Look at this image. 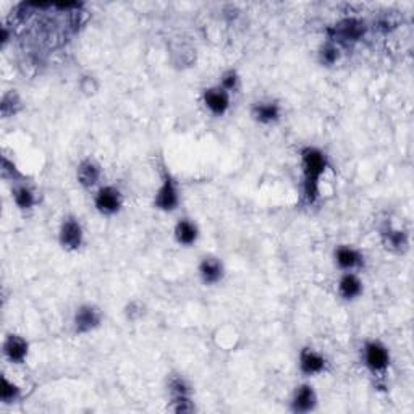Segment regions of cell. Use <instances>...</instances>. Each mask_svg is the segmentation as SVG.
I'll list each match as a JSON object with an SVG mask.
<instances>
[{"mask_svg":"<svg viewBox=\"0 0 414 414\" xmlns=\"http://www.w3.org/2000/svg\"><path fill=\"white\" fill-rule=\"evenodd\" d=\"M303 167V196L306 202L314 204L321 195V179L329 167V159L324 150L314 146H306L301 150Z\"/></svg>","mask_w":414,"mask_h":414,"instance_id":"cell-1","label":"cell"},{"mask_svg":"<svg viewBox=\"0 0 414 414\" xmlns=\"http://www.w3.org/2000/svg\"><path fill=\"white\" fill-rule=\"evenodd\" d=\"M180 204L179 185L169 170H164L162 183L154 198V207L160 212H174Z\"/></svg>","mask_w":414,"mask_h":414,"instance_id":"cell-2","label":"cell"},{"mask_svg":"<svg viewBox=\"0 0 414 414\" xmlns=\"http://www.w3.org/2000/svg\"><path fill=\"white\" fill-rule=\"evenodd\" d=\"M390 349L379 340H369L364 343L363 361L373 374H384L390 366Z\"/></svg>","mask_w":414,"mask_h":414,"instance_id":"cell-3","label":"cell"},{"mask_svg":"<svg viewBox=\"0 0 414 414\" xmlns=\"http://www.w3.org/2000/svg\"><path fill=\"white\" fill-rule=\"evenodd\" d=\"M94 207L102 216H115L123 207V195L114 185L101 186L94 195Z\"/></svg>","mask_w":414,"mask_h":414,"instance_id":"cell-4","label":"cell"},{"mask_svg":"<svg viewBox=\"0 0 414 414\" xmlns=\"http://www.w3.org/2000/svg\"><path fill=\"white\" fill-rule=\"evenodd\" d=\"M58 243L65 251H78L84 243V228L77 217L63 219L58 228Z\"/></svg>","mask_w":414,"mask_h":414,"instance_id":"cell-5","label":"cell"},{"mask_svg":"<svg viewBox=\"0 0 414 414\" xmlns=\"http://www.w3.org/2000/svg\"><path fill=\"white\" fill-rule=\"evenodd\" d=\"M73 330L78 335H86V333L94 332L99 329L102 324V313L98 306L94 304H82L77 308L73 314Z\"/></svg>","mask_w":414,"mask_h":414,"instance_id":"cell-6","label":"cell"},{"mask_svg":"<svg viewBox=\"0 0 414 414\" xmlns=\"http://www.w3.org/2000/svg\"><path fill=\"white\" fill-rule=\"evenodd\" d=\"M317 405H319V396L314 387L308 382L298 385L290 398V411L295 414L313 413L317 410Z\"/></svg>","mask_w":414,"mask_h":414,"instance_id":"cell-7","label":"cell"},{"mask_svg":"<svg viewBox=\"0 0 414 414\" xmlns=\"http://www.w3.org/2000/svg\"><path fill=\"white\" fill-rule=\"evenodd\" d=\"M298 366L301 374L306 375V377H316V375L325 373L329 361H327L324 354L317 351V349L306 347L301 349L298 354Z\"/></svg>","mask_w":414,"mask_h":414,"instance_id":"cell-8","label":"cell"},{"mask_svg":"<svg viewBox=\"0 0 414 414\" xmlns=\"http://www.w3.org/2000/svg\"><path fill=\"white\" fill-rule=\"evenodd\" d=\"M332 39L337 41L338 44H349V42H356L363 39L366 34V23L356 18H347L342 20L330 30Z\"/></svg>","mask_w":414,"mask_h":414,"instance_id":"cell-9","label":"cell"},{"mask_svg":"<svg viewBox=\"0 0 414 414\" xmlns=\"http://www.w3.org/2000/svg\"><path fill=\"white\" fill-rule=\"evenodd\" d=\"M202 104L212 115L222 117L228 112L230 104H232V94L220 88V86H212V88L204 89L202 93Z\"/></svg>","mask_w":414,"mask_h":414,"instance_id":"cell-10","label":"cell"},{"mask_svg":"<svg viewBox=\"0 0 414 414\" xmlns=\"http://www.w3.org/2000/svg\"><path fill=\"white\" fill-rule=\"evenodd\" d=\"M30 343L17 333H10L4 342V356L12 364H23L28 359Z\"/></svg>","mask_w":414,"mask_h":414,"instance_id":"cell-11","label":"cell"},{"mask_svg":"<svg viewBox=\"0 0 414 414\" xmlns=\"http://www.w3.org/2000/svg\"><path fill=\"white\" fill-rule=\"evenodd\" d=\"M335 264L342 269L343 272H354L361 269L364 264V256L361 251L349 245H342L335 250Z\"/></svg>","mask_w":414,"mask_h":414,"instance_id":"cell-12","label":"cell"},{"mask_svg":"<svg viewBox=\"0 0 414 414\" xmlns=\"http://www.w3.org/2000/svg\"><path fill=\"white\" fill-rule=\"evenodd\" d=\"M251 117L261 125H273L282 118V107L276 101L256 102L251 109Z\"/></svg>","mask_w":414,"mask_h":414,"instance_id":"cell-13","label":"cell"},{"mask_svg":"<svg viewBox=\"0 0 414 414\" xmlns=\"http://www.w3.org/2000/svg\"><path fill=\"white\" fill-rule=\"evenodd\" d=\"M199 277L206 285H217L224 280L225 267L224 262L216 256H204L199 262Z\"/></svg>","mask_w":414,"mask_h":414,"instance_id":"cell-14","label":"cell"},{"mask_svg":"<svg viewBox=\"0 0 414 414\" xmlns=\"http://www.w3.org/2000/svg\"><path fill=\"white\" fill-rule=\"evenodd\" d=\"M102 179V169L94 159H84L77 169V180L86 190L98 186Z\"/></svg>","mask_w":414,"mask_h":414,"instance_id":"cell-15","label":"cell"},{"mask_svg":"<svg viewBox=\"0 0 414 414\" xmlns=\"http://www.w3.org/2000/svg\"><path fill=\"white\" fill-rule=\"evenodd\" d=\"M337 287H338V295L347 301L358 299L364 292L363 280L359 278L356 272H343V276L340 277V280H338Z\"/></svg>","mask_w":414,"mask_h":414,"instance_id":"cell-16","label":"cell"},{"mask_svg":"<svg viewBox=\"0 0 414 414\" xmlns=\"http://www.w3.org/2000/svg\"><path fill=\"white\" fill-rule=\"evenodd\" d=\"M382 243L385 245L387 250L394 252H405L410 246V238L405 230L395 228L392 225H387L385 228H382Z\"/></svg>","mask_w":414,"mask_h":414,"instance_id":"cell-17","label":"cell"},{"mask_svg":"<svg viewBox=\"0 0 414 414\" xmlns=\"http://www.w3.org/2000/svg\"><path fill=\"white\" fill-rule=\"evenodd\" d=\"M176 243L181 246H193L199 238V228L191 219H180L174 228Z\"/></svg>","mask_w":414,"mask_h":414,"instance_id":"cell-18","label":"cell"},{"mask_svg":"<svg viewBox=\"0 0 414 414\" xmlns=\"http://www.w3.org/2000/svg\"><path fill=\"white\" fill-rule=\"evenodd\" d=\"M12 198L20 211H31L36 206V195L28 185H17L12 191Z\"/></svg>","mask_w":414,"mask_h":414,"instance_id":"cell-19","label":"cell"},{"mask_svg":"<svg viewBox=\"0 0 414 414\" xmlns=\"http://www.w3.org/2000/svg\"><path fill=\"white\" fill-rule=\"evenodd\" d=\"M20 398V387L13 380H10L7 375L2 374V379H0V401H2V405H15V403H18Z\"/></svg>","mask_w":414,"mask_h":414,"instance_id":"cell-20","label":"cell"},{"mask_svg":"<svg viewBox=\"0 0 414 414\" xmlns=\"http://www.w3.org/2000/svg\"><path fill=\"white\" fill-rule=\"evenodd\" d=\"M23 107V102H21V98L18 96L17 91H8L7 94H4L2 98V104H0V110H2V117L8 118L17 115L18 112Z\"/></svg>","mask_w":414,"mask_h":414,"instance_id":"cell-21","label":"cell"},{"mask_svg":"<svg viewBox=\"0 0 414 414\" xmlns=\"http://www.w3.org/2000/svg\"><path fill=\"white\" fill-rule=\"evenodd\" d=\"M167 390H169L170 396H180V395H193V389L183 375L174 374L170 375L167 380Z\"/></svg>","mask_w":414,"mask_h":414,"instance_id":"cell-22","label":"cell"},{"mask_svg":"<svg viewBox=\"0 0 414 414\" xmlns=\"http://www.w3.org/2000/svg\"><path fill=\"white\" fill-rule=\"evenodd\" d=\"M170 410L176 414H193L196 411V405L193 401V395L170 396Z\"/></svg>","mask_w":414,"mask_h":414,"instance_id":"cell-23","label":"cell"},{"mask_svg":"<svg viewBox=\"0 0 414 414\" xmlns=\"http://www.w3.org/2000/svg\"><path fill=\"white\" fill-rule=\"evenodd\" d=\"M340 60V47L335 42H327L319 51V62L322 67H332Z\"/></svg>","mask_w":414,"mask_h":414,"instance_id":"cell-24","label":"cell"},{"mask_svg":"<svg viewBox=\"0 0 414 414\" xmlns=\"http://www.w3.org/2000/svg\"><path fill=\"white\" fill-rule=\"evenodd\" d=\"M219 86L222 89L227 91V93H235L236 89H238L240 86V75L236 73V70H227V72H224L222 77H220V83Z\"/></svg>","mask_w":414,"mask_h":414,"instance_id":"cell-25","label":"cell"},{"mask_svg":"<svg viewBox=\"0 0 414 414\" xmlns=\"http://www.w3.org/2000/svg\"><path fill=\"white\" fill-rule=\"evenodd\" d=\"M2 175H4V179H10L12 181H18V180L23 179V175L20 174L17 165H15L13 162H10L5 155L2 157Z\"/></svg>","mask_w":414,"mask_h":414,"instance_id":"cell-26","label":"cell"},{"mask_svg":"<svg viewBox=\"0 0 414 414\" xmlns=\"http://www.w3.org/2000/svg\"><path fill=\"white\" fill-rule=\"evenodd\" d=\"M144 314V306L139 301H130L125 308V316L128 321H138Z\"/></svg>","mask_w":414,"mask_h":414,"instance_id":"cell-27","label":"cell"},{"mask_svg":"<svg viewBox=\"0 0 414 414\" xmlns=\"http://www.w3.org/2000/svg\"><path fill=\"white\" fill-rule=\"evenodd\" d=\"M83 82H86L88 84L82 83V89L86 91V93H88V94L94 93V91H98V83H96V79L93 77H84Z\"/></svg>","mask_w":414,"mask_h":414,"instance_id":"cell-28","label":"cell"}]
</instances>
